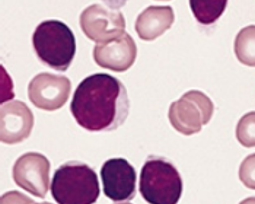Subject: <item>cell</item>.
Listing matches in <instances>:
<instances>
[{
    "label": "cell",
    "instance_id": "obj_20",
    "mask_svg": "<svg viewBox=\"0 0 255 204\" xmlns=\"http://www.w3.org/2000/svg\"><path fill=\"white\" fill-rule=\"evenodd\" d=\"M35 204H51V203H47V202H44V203H35Z\"/></svg>",
    "mask_w": 255,
    "mask_h": 204
},
{
    "label": "cell",
    "instance_id": "obj_13",
    "mask_svg": "<svg viewBox=\"0 0 255 204\" xmlns=\"http://www.w3.org/2000/svg\"><path fill=\"white\" fill-rule=\"evenodd\" d=\"M228 0H190L194 18L201 25H213L225 12Z\"/></svg>",
    "mask_w": 255,
    "mask_h": 204
},
{
    "label": "cell",
    "instance_id": "obj_9",
    "mask_svg": "<svg viewBox=\"0 0 255 204\" xmlns=\"http://www.w3.org/2000/svg\"><path fill=\"white\" fill-rule=\"evenodd\" d=\"M13 181L37 197H45L50 185V161L41 153H25L15 162Z\"/></svg>",
    "mask_w": 255,
    "mask_h": 204
},
{
    "label": "cell",
    "instance_id": "obj_21",
    "mask_svg": "<svg viewBox=\"0 0 255 204\" xmlns=\"http://www.w3.org/2000/svg\"><path fill=\"white\" fill-rule=\"evenodd\" d=\"M117 204H131V203H127V202H124V203H117Z\"/></svg>",
    "mask_w": 255,
    "mask_h": 204
},
{
    "label": "cell",
    "instance_id": "obj_5",
    "mask_svg": "<svg viewBox=\"0 0 255 204\" xmlns=\"http://www.w3.org/2000/svg\"><path fill=\"white\" fill-rule=\"evenodd\" d=\"M213 102L201 91H188L169 106V121L178 133L193 136L213 117Z\"/></svg>",
    "mask_w": 255,
    "mask_h": 204
},
{
    "label": "cell",
    "instance_id": "obj_1",
    "mask_svg": "<svg viewBox=\"0 0 255 204\" xmlns=\"http://www.w3.org/2000/svg\"><path fill=\"white\" fill-rule=\"evenodd\" d=\"M70 111L85 130L114 131L123 125L130 112L127 89L111 75H91L79 83Z\"/></svg>",
    "mask_w": 255,
    "mask_h": 204
},
{
    "label": "cell",
    "instance_id": "obj_19",
    "mask_svg": "<svg viewBox=\"0 0 255 204\" xmlns=\"http://www.w3.org/2000/svg\"><path fill=\"white\" fill-rule=\"evenodd\" d=\"M239 204H255V197H248V199L242 200Z\"/></svg>",
    "mask_w": 255,
    "mask_h": 204
},
{
    "label": "cell",
    "instance_id": "obj_14",
    "mask_svg": "<svg viewBox=\"0 0 255 204\" xmlns=\"http://www.w3.org/2000/svg\"><path fill=\"white\" fill-rule=\"evenodd\" d=\"M235 56L242 64L255 67V25L242 28L235 38Z\"/></svg>",
    "mask_w": 255,
    "mask_h": 204
},
{
    "label": "cell",
    "instance_id": "obj_11",
    "mask_svg": "<svg viewBox=\"0 0 255 204\" xmlns=\"http://www.w3.org/2000/svg\"><path fill=\"white\" fill-rule=\"evenodd\" d=\"M34 127V114L22 101L12 100L0 108V139L7 144H16L29 137Z\"/></svg>",
    "mask_w": 255,
    "mask_h": 204
},
{
    "label": "cell",
    "instance_id": "obj_6",
    "mask_svg": "<svg viewBox=\"0 0 255 204\" xmlns=\"http://www.w3.org/2000/svg\"><path fill=\"white\" fill-rule=\"evenodd\" d=\"M104 194L114 202L133 200L137 190V174L131 163L123 158L108 159L101 168Z\"/></svg>",
    "mask_w": 255,
    "mask_h": 204
},
{
    "label": "cell",
    "instance_id": "obj_3",
    "mask_svg": "<svg viewBox=\"0 0 255 204\" xmlns=\"http://www.w3.org/2000/svg\"><path fill=\"white\" fill-rule=\"evenodd\" d=\"M32 44L39 60L59 72H66L76 54L75 34L60 20L41 22L32 35Z\"/></svg>",
    "mask_w": 255,
    "mask_h": 204
},
{
    "label": "cell",
    "instance_id": "obj_17",
    "mask_svg": "<svg viewBox=\"0 0 255 204\" xmlns=\"http://www.w3.org/2000/svg\"><path fill=\"white\" fill-rule=\"evenodd\" d=\"M0 204H35V202L19 191H9L1 196Z\"/></svg>",
    "mask_w": 255,
    "mask_h": 204
},
{
    "label": "cell",
    "instance_id": "obj_16",
    "mask_svg": "<svg viewBox=\"0 0 255 204\" xmlns=\"http://www.w3.org/2000/svg\"><path fill=\"white\" fill-rule=\"evenodd\" d=\"M239 180L251 190H255V153L247 156L239 166Z\"/></svg>",
    "mask_w": 255,
    "mask_h": 204
},
{
    "label": "cell",
    "instance_id": "obj_2",
    "mask_svg": "<svg viewBox=\"0 0 255 204\" xmlns=\"http://www.w3.org/2000/svg\"><path fill=\"white\" fill-rule=\"evenodd\" d=\"M51 196L59 204H94L99 196L98 177L86 163H63L54 172Z\"/></svg>",
    "mask_w": 255,
    "mask_h": 204
},
{
    "label": "cell",
    "instance_id": "obj_10",
    "mask_svg": "<svg viewBox=\"0 0 255 204\" xmlns=\"http://www.w3.org/2000/svg\"><path fill=\"white\" fill-rule=\"evenodd\" d=\"M137 57V45L127 32L104 42H97L94 48V60L99 67L114 72L128 70Z\"/></svg>",
    "mask_w": 255,
    "mask_h": 204
},
{
    "label": "cell",
    "instance_id": "obj_8",
    "mask_svg": "<svg viewBox=\"0 0 255 204\" xmlns=\"http://www.w3.org/2000/svg\"><path fill=\"white\" fill-rule=\"evenodd\" d=\"M70 91L72 82L53 73H39L28 85V97L31 102L44 111L60 109L69 100Z\"/></svg>",
    "mask_w": 255,
    "mask_h": 204
},
{
    "label": "cell",
    "instance_id": "obj_7",
    "mask_svg": "<svg viewBox=\"0 0 255 204\" xmlns=\"http://www.w3.org/2000/svg\"><path fill=\"white\" fill-rule=\"evenodd\" d=\"M79 22L83 34L95 42H104L126 32V20L123 13L102 4L88 6L80 13Z\"/></svg>",
    "mask_w": 255,
    "mask_h": 204
},
{
    "label": "cell",
    "instance_id": "obj_18",
    "mask_svg": "<svg viewBox=\"0 0 255 204\" xmlns=\"http://www.w3.org/2000/svg\"><path fill=\"white\" fill-rule=\"evenodd\" d=\"M104 1V4H107L110 9H114V10H117L120 7H123L128 0H102Z\"/></svg>",
    "mask_w": 255,
    "mask_h": 204
},
{
    "label": "cell",
    "instance_id": "obj_4",
    "mask_svg": "<svg viewBox=\"0 0 255 204\" xmlns=\"http://www.w3.org/2000/svg\"><path fill=\"white\" fill-rule=\"evenodd\" d=\"M140 194L150 204H178L182 196V178L165 158L149 156L140 174Z\"/></svg>",
    "mask_w": 255,
    "mask_h": 204
},
{
    "label": "cell",
    "instance_id": "obj_12",
    "mask_svg": "<svg viewBox=\"0 0 255 204\" xmlns=\"http://www.w3.org/2000/svg\"><path fill=\"white\" fill-rule=\"evenodd\" d=\"M175 20L174 9L169 6H150L136 19V32L144 41H153L163 35Z\"/></svg>",
    "mask_w": 255,
    "mask_h": 204
},
{
    "label": "cell",
    "instance_id": "obj_15",
    "mask_svg": "<svg viewBox=\"0 0 255 204\" xmlns=\"http://www.w3.org/2000/svg\"><path fill=\"white\" fill-rule=\"evenodd\" d=\"M236 139L244 147H255V112L245 114L236 125Z\"/></svg>",
    "mask_w": 255,
    "mask_h": 204
}]
</instances>
